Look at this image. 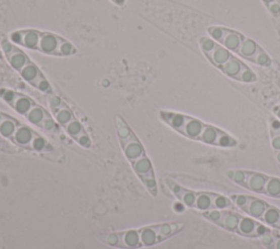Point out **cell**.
I'll return each instance as SVG.
<instances>
[{"label":"cell","instance_id":"603a6c76","mask_svg":"<svg viewBox=\"0 0 280 249\" xmlns=\"http://www.w3.org/2000/svg\"><path fill=\"white\" fill-rule=\"evenodd\" d=\"M263 2H264L266 5H269V4H271V3L276 2V0H263Z\"/></svg>","mask_w":280,"mask_h":249},{"label":"cell","instance_id":"44dd1931","mask_svg":"<svg viewBox=\"0 0 280 249\" xmlns=\"http://www.w3.org/2000/svg\"><path fill=\"white\" fill-rule=\"evenodd\" d=\"M268 8H269V11L272 13V15H279L280 13V4L277 2H274V3H271L268 5Z\"/></svg>","mask_w":280,"mask_h":249},{"label":"cell","instance_id":"9a60e30c","mask_svg":"<svg viewBox=\"0 0 280 249\" xmlns=\"http://www.w3.org/2000/svg\"><path fill=\"white\" fill-rule=\"evenodd\" d=\"M242 67L243 66L241 63L237 60V59L231 57L230 60H228L222 66V70L224 74L228 75L229 77L238 79L240 72H241V70H242Z\"/></svg>","mask_w":280,"mask_h":249},{"label":"cell","instance_id":"2e32d148","mask_svg":"<svg viewBox=\"0 0 280 249\" xmlns=\"http://www.w3.org/2000/svg\"><path fill=\"white\" fill-rule=\"evenodd\" d=\"M258 47L254 41H252V39L249 38H244L242 39L241 46H240L239 48V52L244 57H253L257 51Z\"/></svg>","mask_w":280,"mask_h":249},{"label":"cell","instance_id":"e0dca14e","mask_svg":"<svg viewBox=\"0 0 280 249\" xmlns=\"http://www.w3.org/2000/svg\"><path fill=\"white\" fill-rule=\"evenodd\" d=\"M238 79H239V80H241L242 82L251 83V82L256 81V76L250 68L244 67V66H243L242 70H241V72H240Z\"/></svg>","mask_w":280,"mask_h":249},{"label":"cell","instance_id":"5b68a950","mask_svg":"<svg viewBox=\"0 0 280 249\" xmlns=\"http://www.w3.org/2000/svg\"><path fill=\"white\" fill-rule=\"evenodd\" d=\"M0 98L33 126L41 129L46 134L62 137L61 127L58 126L53 115L30 96L15 90L2 88Z\"/></svg>","mask_w":280,"mask_h":249},{"label":"cell","instance_id":"8fae6325","mask_svg":"<svg viewBox=\"0 0 280 249\" xmlns=\"http://www.w3.org/2000/svg\"><path fill=\"white\" fill-rule=\"evenodd\" d=\"M259 222L263 223L264 225L268 226L269 228L272 227L280 231V209L270 206L268 203V206L266 208Z\"/></svg>","mask_w":280,"mask_h":249},{"label":"cell","instance_id":"ac0fdd59","mask_svg":"<svg viewBox=\"0 0 280 249\" xmlns=\"http://www.w3.org/2000/svg\"><path fill=\"white\" fill-rule=\"evenodd\" d=\"M254 56H255V58L253 59L252 61H255L259 66H268L270 64V58L264 50H261L258 48L257 51H256V54Z\"/></svg>","mask_w":280,"mask_h":249},{"label":"cell","instance_id":"8992f818","mask_svg":"<svg viewBox=\"0 0 280 249\" xmlns=\"http://www.w3.org/2000/svg\"><path fill=\"white\" fill-rule=\"evenodd\" d=\"M0 48H2L3 54L10 65V67L26 83H29L31 87L46 95L54 93V90H53L50 81L46 79L41 69L37 67L35 63L32 61V59L22 49H20L17 45L8 41V39L0 41Z\"/></svg>","mask_w":280,"mask_h":249},{"label":"cell","instance_id":"ffe728a7","mask_svg":"<svg viewBox=\"0 0 280 249\" xmlns=\"http://www.w3.org/2000/svg\"><path fill=\"white\" fill-rule=\"evenodd\" d=\"M201 46H202V48L205 52H210L212 51L213 49L216 48V43L215 41H213V39L211 38H208V37H203L201 39Z\"/></svg>","mask_w":280,"mask_h":249},{"label":"cell","instance_id":"d4e9b609","mask_svg":"<svg viewBox=\"0 0 280 249\" xmlns=\"http://www.w3.org/2000/svg\"><path fill=\"white\" fill-rule=\"evenodd\" d=\"M0 150H3V148H2V147H0ZM3 151H4V150H3Z\"/></svg>","mask_w":280,"mask_h":249},{"label":"cell","instance_id":"ba28073f","mask_svg":"<svg viewBox=\"0 0 280 249\" xmlns=\"http://www.w3.org/2000/svg\"><path fill=\"white\" fill-rule=\"evenodd\" d=\"M205 219L212 222L226 231L239 234L244 237L262 238L270 233V228L264 225L248 215H242L235 212L232 209L225 210H211V211L203 212Z\"/></svg>","mask_w":280,"mask_h":249},{"label":"cell","instance_id":"6da1fadb","mask_svg":"<svg viewBox=\"0 0 280 249\" xmlns=\"http://www.w3.org/2000/svg\"><path fill=\"white\" fill-rule=\"evenodd\" d=\"M185 228L182 222H165L98 236L102 244L117 249H140L161 244Z\"/></svg>","mask_w":280,"mask_h":249},{"label":"cell","instance_id":"3957f363","mask_svg":"<svg viewBox=\"0 0 280 249\" xmlns=\"http://www.w3.org/2000/svg\"><path fill=\"white\" fill-rule=\"evenodd\" d=\"M0 136L13 146L41 154L46 159L61 162L63 154L45 137L31 128L29 125L0 110Z\"/></svg>","mask_w":280,"mask_h":249},{"label":"cell","instance_id":"5bb4252c","mask_svg":"<svg viewBox=\"0 0 280 249\" xmlns=\"http://www.w3.org/2000/svg\"><path fill=\"white\" fill-rule=\"evenodd\" d=\"M222 42H223V45L226 49L237 51V50H239L240 46H241L242 37H241V35L238 34V33L230 32L229 34H225Z\"/></svg>","mask_w":280,"mask_h":249},{"label":"cell","instance_id":"52a82bcc","mask_svg":"<svg viewBox=\"0 0 280 249\" xmlns=\"http://www.w3.org/2000/svg\"><path fill=\"white\" fill-rule=\"evenodd\" d=\"M164 186L174 196V198L186 208L197 211L207 212L211 210H225L236 208L230 198L226 196L210 192H196L186 188L169 177L163 179Z\"/></svg>","mask_w":280,"mask_h":249},{"label":"cell","instance_id":"d6986e66","mask_svg":"<svg viewBox=\"0 0 280 249\" xmlns=\"http://www.w3.org/2000/svg\"><path fill=\"white\" fill-rule=\"evenodd\" d=\"M208 31L211 37L215 39V41H223L226 32L225 30H223L222 28H219V26H213V28H210Z\"/></svg>","mask_w":280,"mask_h":249},{"label":"cell","instance_id":"9c48e42d","mask_svg":"<svg viewBox=\"0 0 280 249\" xmlns=\"http://www.w3.org/2000/svg\"><path fill=\"white\" fill-rule=\"evenodd\" d=\"M48 100L52 115L64 133L73 141H76L80 147L91 149L92 140L89 134L86 133L83 125L76 117L68 104L55 93L48 95Z\"/></svg>","mask_w":280,"mask_h":249},{"label":"cell","instance_id":"7c38bea8","mask_svg":"<svg viewBox=\"0 0 280 249\" xmlns=\"http://www.w3.org/2000/svg\"><path fill=\"white\" fill-rule=\"evenodd\" d=\"M262 195L266 196V197H269V198L280 199V178L279 177L267 175V178H266Z\"/></svg>","mask_w":280,"mask_h":249},{"label":"cell","instance_id":"7a4b0ae2","mask_svg":"<svg viewBox=\"0 0 280 249\" xmlns=\"http://www.w3.org/2000/svg\"><path fill=\"white\" fill-rule=\"evenodd\" d=\"M115 128L119 146H121L126 160L128 161L129 165L147 189V192L153 198H156L158 196L157 177L144 144L122 116L117 115L115 117Z\"/></svg>","mask_w":280,"mask_h":249},{"label":"cell","instance_id":"4fadbf2b","mask_svg":"<svg viewBox=\"0 0 280 249\" xmlns=\"http://www.w3.org/2000/svg\"><path fill=\"white\" fill-rule=\"evenodd\" d=\"M210 58L211 60L215 63L217 66H220V67H222V66L230 60L231 58V54L230 51L226 49V48H223V47H220V46H216V48L213 49L212 51H210Z\"/></svg>","mask_w":280,"mask_h":249},{"label":"cell","instance_id":"cb8c5ba5","mask_svg":"<svg viewBox=\"0 0 280 249\" xmlns=\"http://www.w3.org/2000/svg\"><path fill=\"white\" fill-rule=\"evenodd\" d=\"M3 58H4V54H3L2 48H0V60H3Z\"/></svg>","mask_w":280,"mask_h":249},{"label":"cell","instance_id":"30bf717a","mask_svg":"<svg viewBox=\"0 0 280 249\" xmlns=\"http://www.w3.org/2000/svg\"><path fill=\"white\" fill-rule=\"evenodd\" d=\"M230 199L240 211H242L245 215L258 222L268 206V202L264 201L263 199L248 195H232L230 196Z\"/></svg>","mask_w":280,"mask_h":249},{"label":"cell","instance_id":"7402d4cb","mask_svg":"<svg viewBox=\"0 0 280 249\" xmlns=\"http://www.w3.org/2000/svg\"><path fill=\"white\" fill-rule=\"evenodd\" d=\"M111 2L118 7H124L126 4V0H111Z\"/></svg>","mask_w":280,"mask_h":249},{"label":"cell","instance_id":"277c9868","mask_svg":"<svg viewBox=\"0 0 280 249\" xmlns=\"http://www.w3.org/2000/svg\"><path fill=\"white\" fill-rule=\"evenodd\" d=\"M9 41L23 48L35 50L44 55L55 57H69L78 49L68 39L52 32L35 29H23L11 32Z\"/></svg>","mask_w":280,"mask_h":249}]
</instances>
